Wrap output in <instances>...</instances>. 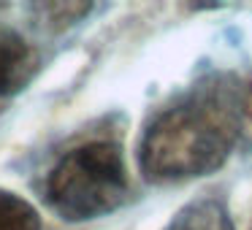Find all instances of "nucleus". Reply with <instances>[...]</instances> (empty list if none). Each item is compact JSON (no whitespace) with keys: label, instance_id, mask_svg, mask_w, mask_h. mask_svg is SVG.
Wrapping results in <instances>:
<instances>
[{"label":"nucleus","instance_id":"obj_1","mask_svg":"<svg viewBox=\"0 0 252 230\" xmlns=\"http://www.w3.org/2000/svg\"><path fill=\"white\" fill-rule=\"evenodd\" d=\"M244 133V92L209 79L152 119L138 163L149 181H185L217 171Z\"/></svg>","mask_w":252,"mask_h":230},{"label":"nucleus","instance_id":"obj_2","mask_svg":"<svg viewBox=\"0 0 252 230\" xmlns=\"http://www.w3.org/2000/svg\"><path fill=\"white\" fill-rule=\"evenodd\" d=\"M127 195L122 149L111 141H90L71 149L46 181L49 206L68 222H84L114 211Z\"/></svg>","mask_w":252,"mask_h":230},{"label":"nucleus","instance_id":"obj_3","mask_svg":"<svg viewBox=\"0 0 252 230\" xmlns=\"http://www.w3.org/2000/svg\"><path fill=\"white\" fill-rule=\"evenodd\" d=\"M35 71V52L22 35L0 28V98L14 95L30 82Z\"/></svg>","mask_w":252,"mask_h":230},{"label":"nucleus","instance_id":"obj_4","mask_svg":"<svg viewBox=\"0 0 252 230\" xmlns=\"http://www.w3.org/2000/svg\"><path fill=\"white\" fill-rule=\"evenodd\" d=\"M165 230H233V222L220 198H198L179 208Z\"/></svg>","mask_w":252,"mask_h":230},{"label":"nucleus","instance_id":"obj_5","mask_svg":"<svg viewBox=\"0 0 252 230\" xmlns=\"http://www.w3.org/2000/svg\"><path fill=\"white\" fill-rule=\"evenodd\" d=\"M0 230H41L38 211L19 195L0 190Z\"/></svg>","mask_w":252,"mask_h":230}]
</instances>
